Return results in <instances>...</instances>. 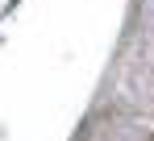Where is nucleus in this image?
I'll return each instance as SVG.
<instances>
[]
</instances>
